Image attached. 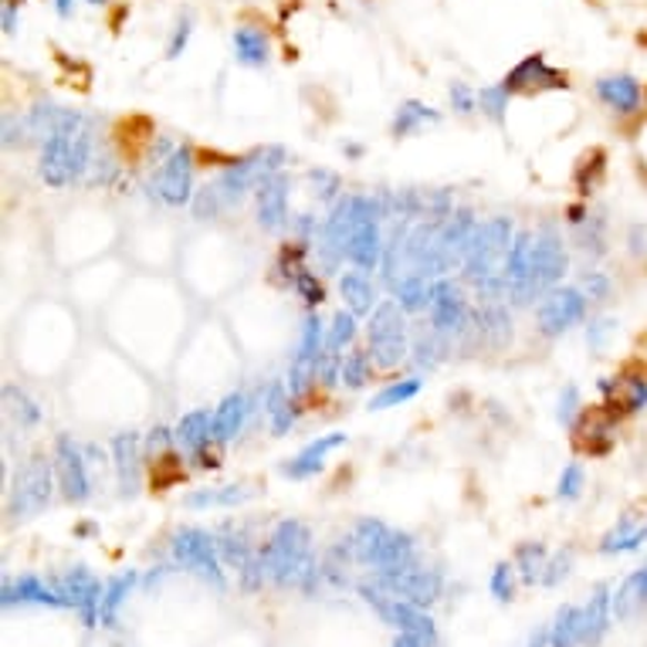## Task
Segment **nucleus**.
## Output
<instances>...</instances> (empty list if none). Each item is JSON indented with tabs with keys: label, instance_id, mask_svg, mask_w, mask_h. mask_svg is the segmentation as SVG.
Wrapping results in <instances>:
<instances>
[{
	"label": "nucleus",
	"instance_id": "473e14b6",
	"mask_svg": "<svg viewBox=\"0 0 647 647\" xmlns=\"http://www.w3.org/2000/svg\"><path fill=\"white\" fill-rule=\"evenodd\" d=\"M438 120H441V112H438V109H431V105H424V102H418V99H407V102H400L397 112H393L390 133H393L397 140H407V136L421 133L424 126H431V123H438Z\"/></svg>",
	"mask_w": 647,
	"mask_h": 647
},
{
	"label": "nucleus",
	"instance_id": "680f3d73",
	"mask_svg": "<svg viewBox=\"0 0 647 647\" xmlns=\"http://www.w3.org/2000/svg\"><path fill=\"white\" fill-rule=\"evenodd\" d=\"M191 31H194V21H191V18H181V24H176L173 38H170V44H166V58H181V54H184V48H187V41H191Z\"/></svg>",
	"mask_w": 647,
	"mask_h": 647
},
{
	"label": "nucleus",
	"instance_id": "4c0bfd02",
	"mask_svg": "<svg viewBox=\"0 0 647 647\" xmlns=\"http://www.w3.org/2000/svg\"><path fill=\"white\" fill-rule=\"evenodd\" d=\"M4 407H8L11 421H14L21 431H31V428L41 424V407H38V400H34L28 390L14 387V383L4 387Z\"/></svg>",
	"mask_w": 647,
	"mask_h": 647
},
{
	"label": "nucleus",
	"instance_id": "8fccbe9b",
	"mask_svg": "<svg viewBox=\"0 0 647 647\" xmlns=\"http://www.w3.org/2000/svg\"><path fill=\"white\" fill-rule=\"evenodd\" d=\"M444 336H438V332H431V336H418L414 339V346H410V352H414V363L418 367H428V370H434L441 360H444V342H441Z\"/></svg>",
	"mask_w": 647,
	"mask_h": 647
},
{
	"label": "nucleus",
	"instance_id": "0eeeda50",
	"mask_svg": "<svg viewBox=\"0 0 647 647\" xmlns=\"http://www.w3.org/2000/svg\"><path fill=\"white\" fill-rule=\"evenodd\" d=\"M170 553L176 559V566L191 569L194 576H201L204 583H210L214 590H224L227 579H224V566H220V546L217 536L207 533L201 525H184L176 528L173 540H170Z\"/></svg>",
	"mask_w": 647,
	"mask_h": 647
},
{
	"label": "nucleus",
	"instance_id": "7c9ffc66",
	"mask_svg": "<svg viewBox=\"0 0 647 647\" xmlns=\"http://www.w3.org/2000/svg\"><path fill=\"white\" fill-rule=\"evenodd\" d=\"M230 44H234V58H238L242 65H248V69L268 65V58H271V41H268V34H265L261 28L242 24L238 31H234Z\"/></svg>",
	"mask_w": 647,
	"mask_h": 647
},
{
	"label": "nucleus",
	"instance_id": "393cba45",
	"mask_svg": "<svg viewBox=\"0 0 647 647\" xmlns=\"http://www.w3.org/2000/svg\"><path fill=\"white\" fill-rule=\"evenodd\" d=\"M265 421L275 438H285L299 421V400L291 397L285 380H271L265 387Z\"/></svg>",
	"mask_w": 647,
	"mask_h": 647
},
{
	"label": "nucleus",
	"instance_id": "13d9d810",
	"mask_svg": "<svg viewBox=\"0 0 647 647\" xmlns=\"http://www.w3.org/2000/svg\"><path fill=\"white\" fill-rule=\"evenodd\" d=\"M143 448H146L150 458H163V454H170V451L176 448V434H173L170 428H153V431L146 434Z\"/></svg>",
	"mask_w": 647,
	"mask_h": 647
},
{
	"label": "nucleus",
	"instance_id": "f257e3e1",
	"mask_svg": "<svg viewBox=\"0 0 647 647\" xmlns=\"http://www.w3.org/2000/svg\"><path fill=\"white\" fill-rule=\"evenodd\" d=\"M288 163V150L271 143V146H258L255 153L242 156V160H234L227 163L220 173H217V181H210L207 187H201L194 194V217L207 220V217H217L230 207H238L251 191H258V184L265 181V176L271 173H281Z\"/></svg>",
	"mask_w": 647,
	"mask_h": 647
},
{
	"label": "nucleus",
	"instance_id": "412c9836",
	"mask_svg": "<svg viewBox=\"0 0 647 647\" xmlns=\"http://www.w3.org/2000/svg\"><path fill=\"white\" fill-rule=\"evenodd\" d=\"M143 451L146 448L136 431H123L112 438V468L123 499H133L143 485Z\"/></svg>",
	"mask_w": 647,
	"mask_h": 647
},
{
	"label": "nucleus",
	"instance_id": "49530a36",
	"mask_svg": "<svg viewBox=\"0 0 647 647\" xmlns=\"http://www.w3.org/2000/svg\"><path fill=\"white\" fill-rule=\"evenodd\" d=\"M647 600V563L644 569H637L624 586H620V594L614 597V614L617 617H627L634 604H644Z\"/></svg>",
	"mask_w": 647,
	"mask_h": 647
},
{
	"label": "nucleus",
	"instance_id": "a211bd4d",
	"mask_svg": "<svg viewBox=\"0 0 647 647\" xmlns=\"http://www.w3.org/2000/svg\"><path fill=\"white\" fill-rule=\"evenodd\" d=\"M54 586H58V594L65 597V604L72 610H79L85 627L99 624V607H102V594L105 590H102V583L95 579V573L89 566H72Z\"/></svg>",
	"mask_w": 647,
	"mask_h": 647
},
{
	"label": "nucleus",
	"instance_id": "58836bf2",
	"mask_svg": "<svg viewBox=\"0 0 647 647\" xmlns=\"http://www.w3.org/2000/svg\"><path fill=\"white\" fill-rule=\"evenodd\" d=\"M373 380V357L370 349H349L339 363V383L346 390H363Z\"/></svg>",
	"mask_w": 647,
	"mask_h": 647
},
{
	"label": "nucleus",
	"instance_id": "603ef678",
	"mask_svg": "<svg viewBox=\"0 0 647 647\" xmlns=\"http://www.w3.org/2000/svg\"><path fill=\"white\" fill-rule=\"evenodd\" d=\"M309 184H312V194L322 201V204H336L342 197V184L332 170H309Z\"/></svg>",
	"mask_w": 647,
	"mask_h": 647
},
{
	"label": "nucleus",
	"instance_id": "5fc2aeb1",
	"mask_svg": "<svg viewBox=\"0 0 647 647\" xmlns=\"http://www.w3.org/2000/svg\"><path fill=\"white\" fill-rule=\"evenodd\" d=\"M583 482H586V475H583V464H579V461L566 464V468H563V475H559V482H556V499H563V502H573V499H579V492H583Z\"/></svg>",
	"mask_w": 647,
	"mask_h": 647
},
{
	"label": "nucleus",
	"instance_id": "6e6d98bb",
	"mask_svg": "<svg viewBox=\"0 0 647 647\" xmlns=\"http://www.w3.org/2000/svg\"><path fill=\"white\" fill-rule=\"evenodd\" d=\"M579 414H583V403H579V390H576V387H566V390L559 393V407H556V418H559V424H563V428H569V431H573V424L579 421Z\"/></svg>",
	"mask_w": 647,
	"mask_h": 647
},
{
	"label": "nucleus",
	"instance_id": "7ed1b4c3",
	"mask_svg": "<svg viewBox=\"0 0 647 647\" xmlns=\"http://www.w3.org/2000/svg\"><path fill=\"white\" fill-rule=\"evenodd\" d=\"M261 559H265L268 579L275 586H281V590H306V594L316 590V579L322 569L316 563L312 533H309L306 522H299V518L278 522L275 533L268 536V543L261 550Z\"/></svg>",
	"mask_w": 647,
	"mask_h": 647
},
{
	"label": "nucleus",
	"instance_id": "a18cd8bd",
	"mask_svg": "<svg viewBox=\"0 0 647 647\" xmlns=\"http://www.w3.org/2000/svg\"><path fill=\"white\" fill-rule=\"evenodd\" d=\"M576 230V245L586 251V255H604V230H607V220L600 214H586L583 224L573 227Z\"/></svg>",
	"mask_w": 647,
	"mask_h": 647
},
{
	"label": "nucleus",
	"instance_id": "79ce46f5",
	"mask_svg": "<svg viewBox=\"0 0 647 647\" xmlns=\"http://www.w3.org/2000/svg\"><path fill=\"white\" fill-rule=\"evenodd\" d=\"M546 566H550V553L543 543H522L518 553H515V569L522 573L525 583H536L546 576Z\"/></svg>",
	"mask_w": 647,
	"mask_h": 647
},
{
	"label": "nucleus",
	"instance_id": "aec40b11",
	"mask_svg": "<svg viewBox=\"0 0 647 647\" xmlns=\"http://www.w3.org/2000/svg\"><path fill=\"white\" fill-rule=\"evenodd\" d=\"M573 441L583 454H590V458L607 454L617 441V414L610 407L583 410L579 421L573 424Z\"/></svg>",
	"mask_w": 647,
	"mask_h": 647
},
{
	"label": "nucleus",
	"instance_id": "2eb2a0df",
	"mask_svg": "<svg viewBox=\"0 0 647 647\" xmlns=\"http://www.w3.org/2000/svg\"><path fill=\"white\" fill-rule=\"evenodd\" d=\"M475 227H479V220H475L472 210H454L441 224L438 245H434V271H438V278H444L454 268H464L468 248H472V238H475Z\"/></svg>",
	"mask_w": 647,
	"mask_h": 647
},
{
	"label": "nucleus",
	"instance_id": "f03ea898",
	"mask_svg": "<svg viewBox=\"0 0 647 647\" xmlns=\"http://www.w3.org/2000/svg\"><path fill=\"white\" fill-rule=\"evenodd\" d=\"M92 160H95L92 120L89 115H82L79 109H72L65 126L41 143L38 176L51 191H65V187H75V184H85Z\"/></svg>",
	"mask_w": 647,
	"mask_h": 647
},
{
	"label": "nucleus",
	"instance_id": "c9c22d12",
	"mask_svg": "<svg viewBox=\"0 0 647 647\" xmlns=\"http://www.w3.org/2000/svg\"><path fill=\"white\" fill-rule=\"evenodd\" d=\"M133 586H136V573H133V569H126V573H120V576H112V579L105 583L102 607H99V624H102V627H112V624H115V617H120L123 604H126L130 594H133Z\"/></svg>",
	"mask_w": 647,
	"mask_h": 647
},
{
	"label": "nucleus",
	"instance_id": "f3484780",
	"mask_svg": "<svg viewBox=\"0 0 647 647\" xmlns=\"http://www.w3.org/2000/svg\"><path fill=\"white\" fill-rule=\"evenodd\" d=\"M214 536H217V546H220L224 563L242 573L245 590H258L261 579H265L268 573H265V559H261V553H255V550H251L248 536L242 533L238 525H230V522H227V525H220Z\"/></svg>",
	"mask_w": 647,
	"mask_h": 647
},
{
	"label": "nucleus",
	"instance_id": "4d7b16f0",
	"mask_svg": "<svg viewBox=\"0 0 647 647\" xmlns=\"http://www.w3.org/2000/svg\"><path fill=\"white\" fill-rule=\"evenodd\" d=\"M579 288H583V296L590 299V302H607L614 285H610V278L604 271H586L583 281H579Z\"/></svg>",
	"mask_w": 647,
	"mask_h": 647
},
{
	"label": "nucleus",
	"instance_id": "6e6552de",
	"mask_svg": "<svg viewBox=\"0 0 647 647\" xmlns=\"http://www.w3.org/2000/svg\"><path fill=\"white\" fill-rule=\"evenodd\" d=\"M407 312L397 306V299H387L373 309L367 336H370V357L377 370H397L410 357V336H407Z\"/></svg>",
	"mask_w": 647,
	"mask_h": 647
},
{
	"label": "nucleus",
	"instance_id": "e2e57ef3",
	"mask_svg": "<svg viewBox=\"0 0 647 647\" xmlns=\"http://www.w3.org/2000/svg\"><path fill=\"white\" fill-rule=\"evenodd\" d=\"M569 563H573V553H569V550H566V553H556V556L550 559V566H546L543 583H546V586H556V583L569 573Z\"/></svg>",
	"mask_w": 647,
	"mask_h": 647
},
{
	"label": "nucleus",
	"instance_id": "cd10ccee",
	"mask_svg": "<svg viewBox=\"0 0 647 647\" xmlns=\"http://www.w3.org/2000/svg\"><path fill=\"white\" fill-rule=\"evenodd\" d=\"M475 332L485 346L502 349L512 342V312L505 302H482V309L475 312Z\"/></svg>",
	"mask_w": 647,
	"mask_h": 647
},
{
	"label": "nucleus",
	"instance_id": "ddd939ff",
	"mask_svg": "<svg viewBox=\"0 0 647 647\" xmlns=\"http://www.w3.org/2000/svg\"><path fill=\"white\" fill-rule=\"evenodd\" d=\"M569 268V258H566V248H563V238L556 234V227H543L536 234V251H533V278H528V306L536 299H543L550 288H556L563 281Z\"/></svg>",
	"mask_w": 647,
	"mask_h": 647
},
{
	"label": "nucleus",
	"instance_id": "a878e982",
	"mask_svg": "<svg viewBox=\"0 0 647 647\" xmlns=\"http://www.w3.org/2000/svg\"><path fill=\"white\" fill-rule=\"evenodd\" d=\"M600 393H607V407L620 414H637L647 407V377L627 373V377H607L600 380Z\"/></svg>",
	"mask_w": 647,
	"mask_h": 647
},
{
	"label": "nucleus",
	"instance_id": "e433bc0d",
	"mask_svg": "<svg viewBox=\"0 0 647 647\" xmlns=\"http://www.w3.org/2000/svg\"><path fill=\"white\" fill-rule=\"evenodd\" d=\"M647 540V522H637V515H620V522L604 536V553H634Z\"/></svg>",
	"mask_w": 647,
	"mask_h": 647
},
{
	"label": "nucleus",
	"instance_id": "c85d7f7f",
	"mask_svg": "<svg viewBox=\"0 0 647 647\" xmlns=\"http://www.w3.org/2000/svg\"><path fill=\"white\" fill-rule=\"evenodd\" d=\"M597 95L607 109L620 112V115H630L640 109V82L634 75H604L597 82Z\"/></svg>",
	"mask_w": 647,
	"mask_h": 647
},
{
	"label": "nucleus",
	"instance_id": "338daca9",
	"mask_svg": "<svg viewBox=\"0 0 647 647\" xmlns=\"http://www.w3.org/2000/svg\"><path fill=\"white\" fill-rule=\"evenodd\" d=\"M393 647H421L414 637H410V634H397V640H393Z\"/></svg>",
	"mask_w": 647,
	"mask_h": 647
},
{
	"label": "nucleus",
	"instance_id": "20e7f679",
	"mask_svg": "<svg viewBox=\"0 0 647 647\" xmlns=\"http://www.w3.org/2000/svg\"><path fill=\"white\" fill-rule=\"evenodd\" d=\"M352 556L357 563L370 566L373 573H393V569H403L410 563H418V546L407 533L400 528H390L387 522L380 518H363L352 528Z\"/></svg>",
	"mask_w": 647,
	"mask_h": 647
},
{
	"label": "nucleus",
	"instance_id": "0e129e2a",
	"mask_svg": "<svg viewBox=\"0 0 647 647\" xmlns=\"http://www.w3.org/2000/svg\"><path fill=\"white\" fill-rule=\"evenodd\" d=\"M18 24H21V18H18V0H4V31L14 34Z\"/></svg>",
	"mask_w": 647,
	"mask_h": 647
},
{
	"label": "nucleus",
	"instance_id": "69168bd1",
	"mask_svg": "<svg viewBox=\"0 0 647 647\" xmlns=\"http://www.w3.org/2000/svg\"><path fill=\"white\" fill-rule=\"evenodd\" d=\"M54 11L62 14V18H72V11H75V0H54Z\"/></svg>",
	"mask_w": 647,
	"mask_h": 647
},
{
	"label": "nucleus",
	"instance_id": "bb28decb",
	"mask_svg": "<svg viewBox=\"0 0 647 647\" xmlns=\"http://www.w3.org/2000/svg\"><path fill=\"white\" fill-rule=\"evenodd\" d=\"M4 607H14V604H38V607H69L65 597L58 594V586H48L41 576H18V579H8L4 583Z\"/></svg>",
	"mask_w": 647,
	"mask_h": 647
},
{
	"label": "nucleus",
	"instance_id": "2f4dec72",
	"mask_svg": "<svg viewBox=\"0 0 647 647\" xmlns=\"http://www.w3.org/2000/svg\"><path fill=\"white\" fill-rule=\"evenodd\" d=\"M393 299L403 312H428L431 309V299H434V278L428 275H403L393 288Z\"/></svg>",
	"mask_w": 647,
	"mask_h": 647
},
{
	"label": "nucleus",
	"instance_id": "ea45409f",
	"mask_svg": "<svg viewBox=\"0 0 647 647\" xmlns=\"http://www.w3.org/2000/svg\"><path fill=\"white\" fill-rule=\"evenodd\" d=\"M553 647H576L583 644V607H563L550 627Z\"/></svg>",
	"mask_w": 647,
	"mask_h": 647
},
{
	"label": "nucleus",
	"instance_id": "6ab92c4d",
	"mask_svg": "<svg viewBox=\"0 0 647 647\" xmlns=\"http://www.w3.org/2000/svg\"><path fill=\"white\" fill-rule=\"evenodd\" d=\"M502 85H505L512 95H540V92L569 89L566 75L556 72L543 54H528V58H522V62L502 79Z\"/></svg>",
	"mask_w": 647,
	"mask_h": 647
},
{
	"label": "nucleus",
	"instance_id": "f704fd0d",
	"mask_svg": "<svg viewBox=\"0 0 647 647\" xmlns=\"http://www.w3.org/2000/svg\"><path fill=\"white\" fill-rule=\"evenodd\" d=\"M255 495L251 485H220V489H197L184 499L187 509H230Z\"/></svg>",
	"mask_w": 647,
	"mask_h": 647
},
{
	"label": "nucleus",
	"instance_id": "37998d69",
	"mask_svg": "<svg viewBox=\"0 0 647 647\" xmlns=\"http://www.w3.org/2000/svg\"><path fill=\"white\" fill-rule=\"evenodd\" d=\"M357 319L360 316H352L349 309L336 312L332 322L326 326V349L336 352V357H342V349L352 346V339H357Z\"/></svg>",
	"mask_w": 647,
	"mask_h": 647
},
{
	"label": "nucleus",
	"instance_id": "c756f323",
	"mask_svg": "<svg viewBox=\"0 0 647 647\" xmlns=\"http://www.w3.org/2000/svg\"><path fill=\"white\" fill-rule=\"evenodd\" d=\"M339 296H342V302H346V309L352 316H373V309L380 306L377 302V285L360 268L357 271H346L339 278Z\"/></svg>",
	"mask_w": 647,
	"mask_h": 647
},
{
	"label": "nucleus",
	"instance_id": "1a4fd4ad",
	"mask_svg": "<svg viewBox=\"0 0 647 647\" xmlns=\"http://www.w3.org/2000/svg\"><path fill=\"white\" fill-rule=\"evenodd\" d=\"M586 306H590V299L583 296V288H573V285L550 288L546 296L540 299V306H536V329H540V336H546V339L566 336L573 326L583 322Z\"/></svg>",
	"mask_w": 647,
	"mask_h": 647
},
{
	"label": "nucleus",
	"instance_id": "dca6fc26",
	"mask_svg": "<svg viewBox=\"0 0 647 647\" xmlns=\"http://www.w3.org/2000/svg\"><path fill=\"white\" fill-rule=\"evenodd\" d=\"M173 434H176V451H181L194 468H217V454H210V444H217L214 410H207V407L191 410V414L176 421Z\"/></svg>",
	"mask_w": 647,
	"mask_h": 647
},
{
	"label": "nucleus",
	"instance_id": "f8f14e48",
	"mask_svg": "<svg viewBox=\"0 0 647 647\" xmlns=\"http://www.w3.org/2000/svg\"><path fill=\"white\" fill-rule=\"evenodd\" d=\"M51 461H54V479H58V489H62V499L72 502V505L89 502V495H92V475H89L85 448L72 434H58Z\"/></svg>",
	"mask_w": 647,
	"mask_h": 647
},
{
	"label": "nucleus",
	"instance_id": "de8ad7c7",
	"mask_svg": "<svg viewBox=\"0 0 647 647\" xmlns=\"http://www.w3.org/2000/svg\"><path fill=\"white\" fill-rule=\"evenodd\" d=\"M509 99H512V92L499 82V85H489V89H482L479 92V112L482 115H489L492 123H505V112H509Z\"/></svg>",
	"mask_w": 647,
	"mask_h": 647
},
{
	"label": "nucleus",
	"instance_id": "423d86ee",
	"mask_svg": "<svg viewBox=\"0 0 647 647\" xmlns=\"http://www.w3.org/2000/svg\"><path fill=\"white\" fill-rule=\"evenodd\" d=\"M54 485H58L54 461H48V454H31L28 461H21V468L14 472V482H11V492H8V518L28 522L41 515L51 505Z\"/></svg>",
	"mask_w": 647,
	"mask_h": 647
},
{
	"label": "nucleus",
	"instance_id": "3c124183",
	"mask_svg": "<svg viewBox=\"0 0 647 647\" xmlns=\"http://www.w3.org/2000/svg\"><path fill=\"white\" fill-rule=\"evenodd\" d=\"M115 181H120V163H115L109 153H95V160L89 166V176H85V184L89 187H112Z\"/></svg>",
	"mask_w": 647,
	"mask_h": 647
},
{
	"label": "nucleus",
	"instance_id": "b1692460",
	"mask_svg": "<svg viewBox=\"0 0 647 647\" xmlns=\"http://www.w3.org/2000/svg\"><path fill=\"white\" fill-rule=\"evenodd\" d=\"M248 418H251V400L245 390H234L227 393L217 407H214V438L217 444H230L238 441L248 428Z\"/></svg>",
	"mask_w": 647,
	"mask_h": 647
},
{
	"label": "nucleus",
	"instance_id": "9d476101",
	"mask_svg": "<svg viewBox=\"0 0 647 647\" xmlns=\"http://www.w3.org/2000/svg\"><path fill=\"white\" fill-rule=\"evenodd\" d=\"M431 329L444 339H461L475 329V312L468 306L464 291L451 278H434V299H431Z\"/></svg>",
	"mask_w": 647,
	"mask_h": 647
},
{
	"label": "nucleus",
	"instance_id": "39448f33",
	"mask_svg": "<svg viewBox=\"0 0 647 647\" xmlns=\"http://www.w3.org/2000/svg\"><path fill=\"white\" fill-rule=\"evenodd\" d=\"M515 242V224L512 217H489V220H479L475 227V238H472V248H468V258H464V281H472L475 288H482L485 281L499 278L502 268H505V255Z\"/></svg>",
	"mask_w": 647,
	"mask_h": 647
},
{
	"label": "nucleus",
	"instance_id": "a19ab883",
	"mask_svg": "<svg viewBox=\"0 0 647 647\" xmlns=\"http://www.w3.org/2000/svg\"><path fill=\"white\" fill-rule=\"evenodd\" d=\"M424 380L421 377H403V380H393L390 387H383L373 400H370V410H390V407H400L407 400H414L421 393Z\"/></svg>",
	"mask_w": 647,
	"mask_h": 647
},
{
	"label": "nucleus",
	"instance_id": "09e8293b",
	"mask_svg": "<svg viewBox=\"0 0 647 647\" xmlns=\"http://www.w3.org/2000/svg\"><path fill=\"white\" fill-rule=\"evenodd\" d=\"M296 296L309 306V309H319L322 302H326V288H322V281H319V275L316 271H309V265L291 278V285H288Z\"/></svg>",
	"mask_w": 647,
	"mask_h": 647
},
{
	"label": "nucleus",
	"instance_id": "052dcab7",
	"mask_svg": "<svg viewBox=\"0 0 647 647\" xmlns=\"http://www.w3.org/2000/svg\"><path fill=\"white\" fill-rule=\"evenodd\" d=\"M614 329H617L614 319H594L590 326H586V342H590L594 352H600L607 346V339L614 336Z\"/></svg>",
	"mask_w": 647,
	"mask_h": 647
},
{
	"label": "nucleus",
	"instance_id": "5701e85b",
	"mask_svg": "<svg viewBox=\"0 0 647 647\" xmlns=\"http://www.w3.org/2000/svg\"><path fill=\"white\" fill-rule=\"evenodd\" d=\"M346 441H349V438H346L342 431H329V434L316 438V441L306 444L296 458H288V461L281 464V475H285V479H296V482L319 475L322 468H326V461H329V454H332L336 448H342Z\"/></svg>",
	"mask_w": 647,
	"mask_h": 647
},
{
	"label": "nucleus",
	"instance_id": "864d4df0",
	"mask_svg": "<svg viewBox=\"0 0 647 647\" xmlns=\"http://www.w3.org/2000/svg\"><path fill=\"white\" fill-rule=\"evenodd\" d=\"M489 590L499 604H509L512 594H515V563H499L492 569V579H489Z\"/></svg>",
	"mask_w": 647,
	"mask_h": 647
},
{
	"label": "nucleus",
	"instance_id": "c03bdc74",
	"mask_svg": "<svg viewBox=\"0 0 647 647\" xmlns=\"http://www.w3.org/2000/svg\"><path fill=\"white\" fill-rule=\"evenodd\" d=\"M607 156H604V150H590L583 160H579V166H576V187H579V194L583 197H590L597 187H600V181H604V170H607V163H604Z\"/></svg>",
	"mask_w": 647,
	"mask_h": 647
},
{
	"label": "nucleus",
	"instance_id": "bf43d9fd",
	"mask_svg": "<svg viewBox=\"0 0 647 647\" xmlns=\"http://www.w3.org/2000/svg\"><path fill=\"white\" fill-rule=\"evenodd\" d=\"M448 95H451V105H454V112H461V115H472V112H479V92H472L464 82H454L451 89H448Z\"/></svg>",
	"mask_w": 647,
	"mask_h": 647
},
{
	"label": "nucleus",
	"instance_id": "4be33fe9",
	"mask_svg": "<svg viewBox=\"0 0 647 647\" xmlns=\"http://www.w3.org/2000/svg\"><path fill=\"white\" fill-rule=\"evenodd\" d=\"M288 187L291 184H288L285 170L265 176V181L258 184V191H255V217H258L261 230L275 234V230L291 224V217H288Z\"/></svg>",
	"mask_w": 647,
	"mask_h": 647
},
{
	"label": "nucleus",
	"instance_id": "4468645a",
	"mask_svg": "<svg viewBox=\"0 0 647 647\" xmlns=\"http://www.w3.org/2000/svg\"><path fill=\"white\" fill-rule=\"evenodd\" d=\"M373 579L380 586H387L393 597L414 604V607H431L444 590L441 573L431 569V566H421V563H410L403 569H393V573H377Z\"/></svg>",
	"mask_w": 647,
	"mask_h": 647
},
{
	"label": "nucleus",
	"instance_id": "774afa93",
	"mask_svg": "<svg viewBox=\"0 0 647 647\" xmlns=\"http://www.w3.org/2000/svg\"><path fill=\"white\" fill-rule=\"evenodd\" d=\"M89 4H95V8H102V4H109V0H89Z\"/></svg>",
	"mask_w": 647,
	"mask_h": 647
},
{
	"label": "nucleus",
	"instance_id": "72a5a7b5",
	"mask_svg": "<svg viewBox=\"0 0 647 647\" xmlns=\"http://www.w3.org/2000/svg\"><path fill=\"white\" fill-rule=\"evenodd\" d=\"M614 617V597L610 586H597V594L590 597V604L583 607V644H597Z\"/></svg>",
	"mask_w": 647,
	"mask_h": 647
},
{
	"label": "nucleus",
	"instance_id": "9b49d317",
	"mask_svg": "<svg viewBox=\"0 0 647 647\" xmlns=\"http://www.w3.org/2000/svg\"><path fill=\"white\" fill-rule=\"evenodd\" d=\"M194 150L176 146L156 170H153V191L166 207H191L194 204Z\"/></svg>",
	"mask_w": 647,
	"mask_h": 647
}]
</instances>
